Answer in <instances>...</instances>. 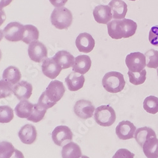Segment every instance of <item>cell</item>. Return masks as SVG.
<instances>
[{
	"label": "cell",
	"mask_w": 158,
	"mask_h": 158,
	"mask_svg": "<svg viewBox=\"0 0 158 158\" xmlns=\"http://www.w3.org/2000/svg\"><path fill=\"white\" fill-rule=\"evenodd\" d=\"M10 158H24V156L21 151L18 149H15L14 154Z\"/></svg>",
	"instance_id": "cell-38"
},
{
	"label": "cell",
	"mask_w": 158,
	"mask_h": 158,
	"mask_svg": "<svg viewBox=\"0 0 158 158\" xmlns=\"http://www.w3.org/2000/svg\"><path fill=\"white\" fill-rule=\"evenodd\" d=\"M50 19L52 25L60 30L68 29L73 22L72 12L64 6L55 8L52 12Z\"/></svg>",
	"instance_id": "cell-4"
},
{
	"label": "cell",
	"mask_w": 158,
	"mask_h": 158,
	"mask_svg": "<svg viewBox=\"0 0 158 158\" xmlns=\"http://www.w3.org/2000/svg\"><path fill=\"white\" fill-rule=\"evenodd\" d=\"M116 113L109 105H102L96 108L94 113L96 122L102 127H110L116 121Z\"/></svg>",
	"instance_id": "cell-5"
},
{
	"label": "cell",
	"mask_w": 158,
	"mask_h": 158,
	"mask_svg": "<svg viewBox=\"0 0 158 158\" xmlns=\"http://www.w3.org/2000/svg\"><path fill=\"white\" fill-rule=\"evenodd\" d=\"M37 135L36 128L31 124L25 125L19 131V137L21 142L27 145L33 143L36 140Z\"/></svg>",
	"instance_id": "cell-16"
},
{
	"label": "cell",
	"mask_w": 158,
	"mask_h": 158,
	"mask_svg": "<svg viewBox=\"0 0 158 158\" xmlns=\"http://www.w3.org/2000/svg\"><path fill=\"white\" fill-rule=\"evenodd\" d=\"M65 88L61 81H51L39 98L37 106L43 110H47L54 106L63 98Z\"/></svg>",
	"instance_id": "cell-1"
},
{
	"label": "cell",
	"mask_w": 158,
	"mask_h": 158,
	"mask_svg": "<svg viewBox=\"0 0 158 158\" xmlns=\"http://www.w3.org/2000/svg\"><path fill=\"white\" fill-rule=\"evenodd\" d=\"M109 35L114 39L128 38L134 35L137 29V24L131 19L114 20L107 24Z\"/></svg>",
	"instance_id": "cell-2"
},
{
	"label": "cell",
	"mask_w": 158,
	"mask_h": 158,
	"mask_svg": "<svg viewBox=\"0 0 158 158\" xmlns=\"http://www.w3.org/2000/svg\"><path fill=\"white\" fill-rule=\"evenodd\" d=\"M135 154L127 149H118L112 158H134Z\"/></svg>",
	"instance_id": "cell-35"
},
{
	"label": "cell",
	"mask_w": 158,
	"mask_h": 158,
	"mask_svg": "<svg viewBox=\"0 0 158 158\" xmlns=\"http://www.w3.org/2000/svg\"><path fill=\"white\" fill-rule=\"evenodd\" d=\"M149 40L152 45L158 46V25L151 27L149 34Z\"/></svg>",
	"instance_id": "cell-34"
},
{
	"label": "cell",
	"mask_w": 158,
	"mask_h": 158,
	"mask_svg": "<svg viewBox=\"0 0 158 158\" xmlns=\"http://www.w3.org/2000/svg\"><path fill=\"white\" fill-rule=\"evenodd\" d=\"M61 156L62 158H81L82 156L81 149L76 143L70 142L63 146Z\"/></svg>",
	"instance_id": "cell-23"
},
{
	"label": "cell",
	"mask_w": 158,
	"mask_h": 158,
	"mask_svg": "<svg viewBox=\"0 0 158 158\" xmlns=\"http://www.w3.org/2000/svg\"><path fill=\"white\" fill-rule=\"evenodd\" d=\"M46 113V110H43L37 106V104H35L34 105V110L32 113L31 116L27 118V120L34 123H38L43 119Z\"/></svg>",
	"instance_id": "cell-32"
},
{
	"label": "cell",
	"mask_w": 158,
	"mask_h": 158,
	"mask_svg": "<svg viewBox=\"0 0 158 158\" xmlns=\"http://www.w3.org/2000/svg\"><path fill=\"white\" fill-rule=\"evenodd\" d=\"M143 108L146 112L155 114L158 113V98L150 96L144 99Z\"/></svg>",
	"instance_id": "cell-27"
},
{
	"label": "cell",
	"mask_w": 158,
	"mask_h": 158,
	"mask_svg": "<svg viewBox=\"0 0 158 158\" xmlns=\"http://www.w3.org/2000/svg\"><path fill=\"white\" fill-rule=\"evenodd\" d=\"M65 82L69 90L75 92L83 87L85 82V77L83 75H79L78 73L73 72L65 78Z\"/></svg>",
	"instance_id": "cell-19"
},
{
	"label": "cell",
	"mask_w": 158,
	"mask_h": 158,
	"mask_svg": "<svg viewBox=\"0 0 158 158\" xmlns=\"http://www.w3.org/2000/svg\"><path fill=\"white\" fill-rule=\"evenodd\" d=\"M28 55L31 60L36 63L43 61L48 56V49L46 46L38 41L29 44Z\"/></svg>",
	"instance_id": "cell-9"
},
{
	"label": "cell",
	"mask_w": 158,
	"mask_h": 158,
	"mask_svg": "<svg viewBox=\"0 0 158 158\" xmlns=\"http://www.w3.org/2000/svg\"><path fill=\"white\" fill-rule=\"evenodd\" d=\"M129 1H132V2H135L136 0H129Z\"/></svg>",
	"instance_id": "cell-43"
},
{
	"label": "cell",
	"mask_w": 158,
	"mask_h": 158,
	"mask_svg": "<svg viewBox=\"0 0 158 158\" xmlns=\"http://www.w3.org/2000/svg\"><path fill=\"white\" fill-rule=\"evenodd\" d=\"M156 134L155 131L149 127H144L142 128H138L135 133L134 138L135 139L137 142L140 145V147L142 148L143 144L148 139L152 137H156Z\"/></svg>",
	"instance_id": "cell-25"
},
{
	"label": "cell",
	"mask_w": 158,
	"mask_h": 158,
	"mask_svg": "<svg viewBox=\"0 0 158 158\" xmlns=\"http://www.w3.org/2000/svg\"><path fill=\"white\" fill-rule=\"evenodd\" d=\"M13 144L7 141L0 142V158H10L15 152Z\"/></svg>",
	"instance_id": "cell-30"
},
{
	"label": "cell",
	"mask_w": 158,
	"mask_h": 158,
	"mask_svg": "<svg viewBox=\"0 0 158 158\" xmlns=\"http://www.w3.org/2000/svg\"><path fill=\"white\" fill-rule=\"evenodd\" d=\"M81 158H89V157H87V156H82Z\"/></svg>",
	"instance_id": "cell-42"
},
{
	"label": "cell",
	"mask_w": 158,
	"mask_h": 158,
	"mask_svg": "<svg viewBox=\"0 0 158 158\" xmlns=\"http://www.w3.org/2000/svg\"><path fill=\"white\" fill-rule=\"evenodd\" d=\"M108 5L113 12V19L118 20L125 19L128 7L127 3L123 0H111Z\"/></svg>",
	"instance_id": "cell-17"
},
{
	"label": "cell",
	"mask_w": 158,
	"mask_h": 158,
	"mask_svg": "<svg viewBox=\"0 0 158 158\" xmlns=\"http://www.w3.org/2000/svg\"><path fill=\"white\" fill-rule=\"evenodd\" d=\"M95 20L102 24H108L112 19L113 15L110 7L108 5H98L93 10Z\"/></svg>",
	"instance_id": "cell-15"
},
{
	"label": "cell",
	"mask_w": 158,
	"mask_h": 158,
	"mask_svg": "<svg viewBox=\"0 0 158 158\" xmlns=\"http://www.w3.org/2000/svg\"><path fill=\"white\" fill-rule=\"evenodd\" d=\"M50 3L55 7H62L67 3L68 0H49Z\"/></svg>",
	"instance_id": "cell-36"
},
{
	"label": "cell",
	"mask_w": 158,
	"mask_h": 158,
	"mask_svg": "<svg viewBox=\"0 0 158 158\" xmlns=\"http://www.w3.org/2000/svg\"><path fill=\"white\" fill-rule=\"evenodd\" d=\"M25 31L24 25L19 22L9 23L3 29V34L7 41L18 42L22 41Z\"/></svg>",
	"instance_id": "cell-6"
},
{
	"label": "cell",
	"mask_w": 158,
	"mask_h": 158,
	"mask_svg": "<svg viewBox=\"0 0 158 158\" xmlns=\"http://www.w3.org/2000/svg\"><path fill=\"white\" fill-rule=\"evenodd\" d=\"M125 63L129 71L138 72L143 70L146 66V58L140 52H131L125 59Z\"/></svg>",
	"instance_id": "cell-7"
},
{
	"label": "cell",
	"mask_w": 158,
	"mask_h": 158,
	"mask_svg": "<svg viewBox=\"0 0 158 158\" xmlns=\"http://www.w3.org/2000/svg\"><path fill=\"white\" fill-rule=\"evenodd\" d=\"M13 93V86L5 80L0 81V99L11 96Z\"/></svg>",
	"instance_id": "cell-33"
},
{
	"label": "cell",
	"mask_w": 158,
	"mask_h": 158,
	"mask_svg": "<svg viewBox=\"0 0 158 158\" xmlns=\"http://www.w3.org/2000/svg\"><path fill=\"white\" fill-rule=\"evenodd\" d=\"M13 0H0V11L3 10V8L9 5Z\"/></svg>",
	"instance_id": "cell-37"
},
{
	"label": "cell",
	"mask_w": 158,
	"mask_h": 158,
	"mask_svg": "<svg viewBox=\"0 0 158 158\" xmlns=\"http://www.w3.org/2000/svg\"><path fill=\"white\" fill-rule=\"evenodd\" d=\"M73 110L78 117L87 120L93 116L95 107L90 101L81 99L75 102Z\"/></svg>",
	"instance_id": "cell-10"
},
{
	"label": "cell",
	"mask_w": 158,
	"mask_h": 158,
	"mask_svg": "<svg viewBox=\"0 0 158 158\" xmlns=\"http://www.w3.org/2000/svg\"><path fill=\"white\" fill-rule=\"evenodd\" d=\"M129 81L131 84L135 85H141L143 84L146 80L147 71L143 69V70L138 72H133L131 71L128 72Z\"/></svg>",
	"instance_id": "cell-28"
},
{
	"label": "cell",
	"mask_w": 158,
	"mask_h": 158,
	"mask_svg": "<svg viewBox=\"0 0 158 158\" xmlns=\"http://www.w3.org/2000/svg\"><path fill=\"white\" fill-rule=\"evenodd\" d=\"M25 31L22 41L27 44H31L33 41H38L39 37V32L36 27L33 25H24Z\"/></svg>",
	"instance_id": "cell-26"
},
{
	"label": "cell",
	"mask_w": 158,
	"mask_h": 158,
	"mask_svg": "<svg viewBox=\"0 0 158 158\" xmlns=\"http://www.w3.org/2000/svg\"><path fill=\"white\" fill-rule=\"evenodd\" d=\"M75 44L79 51L88 53L93 50L95 46V40L90 34L83 32L77 36Z\"/></svg>",
	"instance_id": "cell-11"
},
{
	"label": "cell",
	"mask_w": 158,
	"mask_h": 158,
	"mask_svg": "<svg viewBox=\"0 0 158 158\" xmlns=\"http://www.w3.org/2000/svg\"><path fill=\"white\" fill-rule=\"evenodd\" d=\"M52 141L58 146L62 147L71 142L73 139V134L70 128L65 125L56 127L51 134Z\"/></svg>",
	"instance_id": "cell-8"
},
{
	"label": "cell",
	"mask_w": 158,
	"mask_h": 158,
	"mask_svg": "<svg viewBox=\"0 0 158 158\" xmlns=\"http://www.w3.org/2000/svg\"><path fill=\"white\" fill-rule=\"evenodd\" d=\"M34 105V104L27 100H22L15 108L16 115L20 118H27V119L32 113Z\"/></svg>",
	"instance_id": "cell-24"
},
{
	"label": "cell",
	"mask_w": 158,
	"mask_h": 158,
	"mask_svg": "<svg viewBox=\"0 0 158 158\" xmlns=\"http://www.w3.org/2000/svg\"><path fill=\"white\" fill-rule=\"evenodd\" d=\"M157 76H158V68L157 69Z\"/></svg>",
	"instance_id": "cell-44"
},
{
	"label": "cell",
	"mask_w": 158,
	"mask_h": 158,
	"mask_svg": "<svg viewBox=\"0 0 158 158\" xmlns=\"http://www.w3.org/2000/svg\"><path fill=\"white\" fill-rule=\"evenodd\" d=\"M136 127L129 121L120 122L116 128V134L121 140H128L134 137Z\"/></svg>",
	"instance_id": "cell-13"
},
{
	"label": "cell",
	"mask_w": 158,
	"mask_h": 158,
	"mask_svg": "<svg viewBox=\"0 0 158 158\" xmlns=\"http://www.w3.org/2000/svg\"><path fill=\"white\" fill-rule=\"evenodd\" d=\"M143 153L148 158H158V139L157 137L148 139L142 146Z\"/></svg>",
	"instance_id": "cell-21"
},
{
	"label": "cell",
	"mask_w": 158,
	"mask_h": 158,
	"mask_svg": "<svg viewBox=\"0 0 158 158\" xmlns=\"http://www.w3.org/2000/svg\"><path fill=\"white\" fill-rule=\"evenodd\" d=\"M3 36H4V34H3V31L0 29V41H1L2 39H3Z\"/></svg>",
	"instance_id": "cell-40"
},
{
	"label": "cell",
	"mask_w": 158,
	"mask_h": 158,
	"mask_svg": "<svg viewBox=\"0 0 158 158\" xmlns=\"http://www.w3.org/2000/svg\"><path fill=\"white\" fill-rule=\"evenodd\" d=\"M21 77L22 75L19 69L14 66H10L4 70L3 73V80L12 86L19 82Z\"/></svg>",
	"instance_id": "cell-22"
},
{
	"label": "cell",
	"mask_w": 158,
	"mask_h": 158,
	"mask_svg": "<svg viewBox=\"0 0 158 158\" xmlns=\"http://www.w3.org/2000/svg\"><path fill=\"white\" fill-rule=\"evenodd\" d=\"M125 84L123 75L115 71L106 73L102 80L103 87L110 93H120L124 89Z\"/></svg>",
	"instance_id": "cell-3"
},
{
	"label": "cell",
	"mask_w": 158,
	"mask_h": 158,
	"mask_svg": "<svg viewBox=\"0 0 158 158\" xmlns=\"http://www.w3.org/2000/svg\"><path fill=\"white\" fill-rule=\"evenodd\" d=\"M14 111L9 106H0V123H8L14 119Z\"/></svg>",
	"instance_id": "cell-31"
},
{
	"label": "cell",
	"mask_w": 158,
	"mask_h": 158,
	"mask_svg": "<svg viewBox=\"0 0 158 158\" xmlns=\"http://www.w3.org/2000/svg\"><path fill=\"white\" fill-rule=\"evenodd\" d=\"M144 55L146 58V66L148 68H158V51L152 49L146 52Z\"/></svg>",
	"instance_id": "cell-29"
},
{
	"label": "cell",
	"mask_w": 158,
	"mask_h": 158,
	"mask_svg": "<svg viewBox=\"0 0 158 158\" xmlns=\"http://www.w3.org/2000/svg\"><path fill=\"white\" fill-rule=\"evenodd\" d=\"M41 69L43 74L51 79L56 78L63 70L53 58H46L43 62Z\"/></svg>",
	"instance_id": "cell-12"
},
{
	"label": "cell",
	"mask_w": 158,
	"mask_h": 158,
	"mask_svg": "<svg viewBox=\"0 0 158 158\" xmlns=\"http://www.w3.org/2000/svg\"><path fill=\"white\" fill-rule=\"evenodd\" d=\"M2 52L1 49H0V60H2Z\"/></svg>",
	"instance_id": "cell-41"
},
{
	"label": "cell",
	"mask_w": 158,
	"mask_h": 158,
	"mask_svg": "<svg viewBox=\"0 0 158 158\" xmlns=\"http://www.w3.org/2000/svg\"><path fill=\"white\" fill-rule=\"evenodd\" d=\"M61 66L62 69H67L73 67L75 63L74 56L67 51H60L52 57Z\"/></svg>",
	"instance_id": "cell-20"
},
{
	"label": "cell",
	"mask_w": 158,
	"mask_h": 158,
	"mask_svg": "<svg viewBox=\"0 0 158 158\" xmlns=\"http://www.w3.org/2000/svg\"><path fill=\"white\" fill-rule=\"evenodd\" d=\"M6 20V14L3 10L0 11V26L4 23Z\"/></svg>",
	"instance_id": "cell-39"
},
{
	"label": "cell",
	"mask_w": 158,
	"mask_h": 158,
	"mask_svg": "<svg viewBox=\"0 0 158 158\" xmlns=\"http://www.w3.org/2000/svg\"><path fill=\"white\" fill-rule=\"evenodd\" d=\"M32 84L27 81H22L13 87V93L20 101L27 100L32 94Z\"/></svg>",
	"instance_id": "cell-14"
},
{
	"label": "cell",
	"mask_w": 158,
	"mask_h": 158,
	"mask_svg": "<svg viewBox=\"0 0 158 158\" xmlns=\"http://www.w3.org/2000/svg\"><path fill=\"white\" fill-rule=\"evenodd\" d=\"M92 64L90 58L87 55H79L75 58V63L73 66V71L84 75L90 70Z\"/></svg>",
	"instance_id": "cell-18"
}]
</instances>
